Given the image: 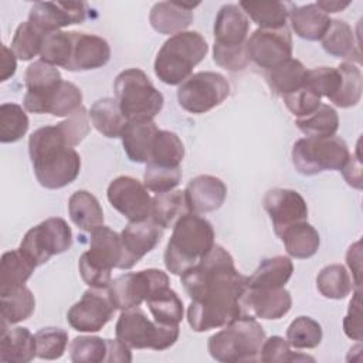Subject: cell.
<instances>
[{"mask_svg":"<svg viewBox=\"0 0 363 363\" xmlns=\"http://www.w3.org/2000/svg\"><path fill=\"white\" fill-rule=\"evenodd\" d=\"M277 235L284 242L288 255L296 259L311 258L316 254L320 244L318 231L308 221L291 224Z\"/></svg>","mask_w":363,"mask_h":363,"instance_id":"29","label":"cell"},{"mask_svg":"<svg viewBox=\"0 0 363 363\" xmlns=\"http://www.w3.org/2000/svg\"><path fill=\"white\" fill-rule=\"evenodd\" d=\"M24 79L27 92L35 94L55 86L58 82L62 81V77L57 67L47 64L43 60H38L27 67Z\"/></svg>","mask_w":363,"mask_h":363,"instance_id":"49","label":"cell"},{"mask_svg":"<svg viewBox=\"0 0 363 363\" xmlns=\"http://www.w3.org/2000/svg\"><path fill=\"white\" fill-rule=\"evenodd\" d=\"M111 58V48L105 38L71 31V54L67 71H89L104 67Z\"/></svg>","mask_w":363,"mask_h":363,"instance_id":"20","label":"cell"},{"mask_svg":"<svg viewBox=\"0 0 363 363\" xmlns=\"http://www.w3.org/2000/svg\"><path fill=\"white\" fill-rule=\"evenodd\" d=\"M182 182L180 166H160L155 163H146L143 173V184L147 190L157 193H166L173 190Z\"/></svg>","mask_w":363,"mask_h":363,"instance_id":"47","label":"cell"},{"mask_svg":"<svg viewBox=\"0 0 363 363\" xmlns=\"http://www.w3.org/2000/svg\"><path fill=\"white\" fill-rule=\"evenodd\" d=\"M44 37L45 34L43 31L34 27L30 21H24L16 28L11 41V50L17 58L30 61L41 52Z\"/></svg>","mask_w":363,"mask_h":363,"instance_id":"45","label":"cell"},{"mask_svg":"<svg viewBox=\"0 0 363 363\" xmlns=\"http://www.w3.org/2000/svg\"><path fill=\"white\" fill-rule=\"evenodd\" d=\"M111 206L125 216L129 223L150 220L152 197L143 183L132 176L113 179L106 190Z\"/></svg>","mask_w":363,"mask_h":363,"instance_id":"14","label":"cell"},{"mask_svg":"<svg viewBox=\"0 0 363 363\" xmlns=\"http://www.w3.org/2000/svg\"><path fill=\"white\" fill-rule=\"evenodd\" d=\"M122 255L121 234L106 225H101L91 233L89 250L78 259L82 281L91 288H108L111 272L118 268Z\"/></svg>","mask_w":363,"mask_h":363,"instance_id":"7","label":"cell"},{"mask_svg":"<svg viewBox=\"0 0 363 363\" xmlns=\"http://www.w3.org/2000/svg\"><path fill=\"white\" fill-rule=\"evenodd\" d=\"M320 41L323 50L336 58L359 57L354 33L352 27L343 20H332L326 34Z\"/></svg>","mask_w":363,"mask_h":363,"instance_id":"38","label":"cell"},{"mask_svg":"<svg viewBox=\"0 0 363 363\" xmlns=\"http://www.w3.org/2000/svg\"><path fill=\"white\" fill-rule=\"evenodd\" d=\"M182 284L191 299L187 322L194 332L223 328L245 315L241 298L247 277L234 265L231 254L221 245L213 248L182 275Z\"/></svg>","mask_w":363,"mask_h":363,"instance_id":"1","label":"cell"},{"mask_svg":"<svg viewBox=\"0 0 363 363\" xmlns=\"http://www.w3.org/2000/svg\"><path fill=\"white\" fill-rule=\"evenodd\" d=\"M88 6L84 1H37L28 13V21L44 34L60 31L86 18Z\"/></svg>","mask_w":363,"mask_h":363,"instance_id":"17","label":"cell"},{"mask_svg":"<svg viewBox=\"0 0 363 363\" xmlns=\"http://www.w3.org/2000/svg\"><path fill=\"white\" fill-rule=\"evenodd\" d=\"M71 54V31H54L44 37L40 57L44 62L65 68Z\"/></svg>","mask_w":363,"mask_h":363,"instance_id":"46","label":"cell"},{"mask_svg":"<svg viewBox=\"0 0 363 363\" xmlns=\"http://www.w3.org/2000/svg\"><path fill=\"white\" fill-rule=\"evenodd\" d=\"M258 360L264 363H275V362H313V357L301 354L291 350L289 343L281 336H271L264 340Z\"/></svg>","mask_w":363,"mask_h":363,"instance_id":"52","label":"cell"},{"mask_svg":"<svg viewBox=\"0 0 363 363\" xmlns=\"http://www.w3.org/2000/svg\"><path fill=\"white\" fill-rule=\"evenodd\" d=\"M37 356L35 335L27 328H11L1 330L0 360L7 363H27Z\"/></svg>","mask_w":363,"mask_h":363,"instance_id":"28","label":"cell"},{"mask_svg":"<svg viewBox=\"0 0 363 363\" xmlns=\"http://www.w3.org/2000/svg\"><path fill=\"white\" fill-rule=\"evenodd\" d=\"M250 21L237 4L223 6L214 21V44L223 47L245 45Z\"/></svg>","mask_w":363,"mask_h":363,"instance_id":"24","label":"cell"},{"mask_svg":"<svg viewBox=\"0 0 363 363\" xmlns=\"http://www.w3.org/2000/svg\"><path fill=\"white\" fill-rule=\"evenodd\" d=\"M169 286V277L166 272L149 268L138 272H128L111 281L108 286L109 296L119 311H126L139 306L143 301L156 291Z\"/></svg>","mask_w":363,"mask_h":363,"instance_id":"12","label":"cell"},{"mask_svg":"<svg viewBox=\"0 0 363 363\" xmlns=\"http://www.w3.org/2000/svg\"><path fill=\"white\" fill-rule=\"evenodd\" d=\"M308 69L295 58H289L285 62L267 71V82L277 95H288L303 86Z\"/></svg>","mask_w":363,"mask_h":363,"instance_id":"34","label":"cell"},{"mask_svg":"<svg viewBox=\"0 0 363 363\" xmlns=\"http://www.w3.org/2000/svg\"><path fill=\"white\" fill-rule=\"evenodd\" d=\"M316 288L325 298L343 299L353 291V279L340 264H330L316 277Z\"/></svg>","mask_w":363,"mask_h":363,"instance_id":"40","label":"cell"},{"mask_svg":"<svg viewBox=\"0 0 363 363\" xmlns=\"http://www.w3.org/2000/svg\"><path fill=\"white\" fill-rule=\"evenodd\" d=\"M208 45L197 31H183L167 38L155 60V74L166 85H180L207 55Z\"/></svg>","mask_w":363,"mask_h":363,"instance_id":"4","label":"cell"},{"mask_svg":"<svg viewBox=\"0 0 363 363\" xmlns=\"http://www.w3.org/2000/svg\"><path fill=\"white\" fill-rule=\"evenodd\" d=\"M58 126L62 130L64 136L67 138L68 143L74 147V146L79 145L85 139V136L89 133V130H91L89 113L86 112L85 106L81 105L65 121L60 122Z\"/></svg>","mask_w":363,"mask_h":363,"instance_id":"53","label":"cell"},{"mask_svg":"<svg viewBox=\"0 0 363 363\" xmlns=\"http://www.w3.org/2000/svg\"><path fill=\"white\" fill-rule=\"evenodd\" d=\"M115 305L108 288H89L67 312L69 326L77 332H98L113 316Z\"/></svg>","mask_w":363,"mask_h":363,"instance_id":"13","label":"cell"},{"mask_svg":"<svg viewBox=\"0 0 363 363\" xmlns=\"http://www.w3.org/2000/svg\"><path fill=\"white\" fill-rule=\"evenodd\" d=\"M72 245V231L65 220L51 217L30 228L18 250L37 268Z\"/></svg>","mask_w":363,"mask_h":363,"instance_id":"10","label":"cell"},{"mask_svg":"<svg viewBox=\"0 0 363 363\" xmlns=\"http://www.w3.org/2000/svg\"><path fill=\"white\" fill-rule=\"evenodd\" d=\"M28 153L34 174L45 189H62L81 170V157L57 125L43 126L28 138Z\"/></svg>","mask_w":363,"mask_h":363,"instance_id":"2","label":"cell"},{"mask_svg":"<svg viewBox=\"0 0 363 363\" xmlns=\"http://www.w3.org/2000/svg\"><path fill=\"white\" fill-rule=\"evenodd\" d=\"M16 54L13 52L11 48L7 45H1V74H0V81L4 82L9 78H11L16 74L17 68V60Z\"/></svg>","mask_w":363,"mask_h":363,"instance_id":"60","label":"cell"},{"mask_svg":"<svg viewBox=\"0 0 363 363\" xmlns=\"http://www.w3.org/2000/svg\"><path fill=\"white\" fill-rule=\"evenodd\" d=\"M163 231L152 220L129 223L121 233L122 255L118 268L130 269L162 240Z\"/></svg>","mask_w":363,"mask_h":363,"instance_id":"18","label":"cell"},{"mask_svg":"<svg viewBox=\"0 0 363 363\" xmlns=\"http://www.w3.org/2000/svg\"><path fill=\"white\" fill-rule=\"evenodd\" d=\"M245 45L250 61L261 68L271 69L292 58V37L286 26L275 30L258 28Z\"/></svg>","mask_w":363,"mask_h":363,"instance_id":"15","label":"cell"},{"mask_svg":"<svg viewBox=\"0 0 363 363\" xmlns=\"http://www.w3.org/2000/svg\"><path fill=\"white\" fill-rule=\"evenodd\" d=\"M322 11L326 14L329 13H337L345 10L347 6H350V1H336V0H320L315 3Z\"/></svg>","mask_w":363,"mask_h":363,"instance_id":"61","label":"cell"},{"mask_svg":"<svg viewBox=\"0 0 363 363\" xmlns=\"http://www.w3.org/2000/svg\"><path fill=\"white\" fill-rule=\"evenodd\" d=\"M214 237V228L208 220L194 213L184 214L174 224L164 250L167 271L182 277L213 248Z\"/></svg>","mask_w":363,"mask_h":363,"instance_id":"3","label":"cell"},{"mask_svg":"<svg viewBox=\"0 0 363 363\" xmlns=\"http://www.w3.org/2000/svg\"><path fill=\"white\" fill-rule=\"evenodd\" d=\"M294 272L291 258L275 255L261 261L251 277H247V289L284 288Z\"/></svg>","mask_w":363,"mask_h":363,"instance_id":"26","label":"cell"},{"mask_svg":"<svg viewBox=\"0 0 363 363\" xmlns=\"http://www.w3.org/2000/svg\"><path fill=\"white\" fill-rule=\"evenodd\" d=\"M68 213L72 223L82 231L92 233L104 225V210L98 199L86 190H78L69 197Z\"/></svg>","mask_w":363,"mask_h":363,"instance_id":"30","label":"cell"},{"mask_svg":"<svg viewBox=\"0 0 363 363\" xmlns=\"http://www.w3.org/2000/svg\"><path fill=\"white\" fill-rule=\"evenodd\" d=\"M200 3L184 1H159L153 4L149 21L159 34L183 33L193 23V9Z\"/></svg>","mask_w":363,"mask_h":363,"instance_id":"23","label":"cell"},{"mask_svg":"<svg viewBox=\"0 0 363 363\" xmlns=\"http://www.w3.org/2000/svg\"><path fill=\"white\" fill-rule=\"evenodd\" d=\"M343 330L345 335L352 339L360 342L363 337V325H362V301H360V288H356L349 302L347 313L343 319Z\"/></svg>","mask_w":363,"mask_h":363,"instance_id":"56","label":"cell"},{"mask_svg":"<svg viewBox=\"0 0 363 363\" xmlns=\"http://www.w3.org/2000/svg\"><path fill=\"white\" fill-rule=\"evenodd\" d=\"M238 6L259 28L275 30L285 27L291 4L282 1H240Z\"/></svg>","mask_w":363,"mask_h":363,"instance_id":"36","label":"cell"},{"mask_svg":"<svg viewBox=\"0 0 363 363\" xmlns=\"http://www.w3.org/2000/svg\"><path fill=\"white\" fill-rule=\"evenodd\" d=\"M322 340V326L309 316L295 318L286 329V342L295 349H313Z\"/></svg>","mask_w":363,"mask_h":363,"instance_id":"44","label":"cell"},{"mask_svg":"<svg viewBox=\"0 0 363 363\" xmlns=\"http://www.w3.org/2000/svg\"><path fill=\"white\" fill-rule=\"evenodd\" d=\"M88 113L95 129L106 138H121V133L128 122L119 108L118 101L113 98H102L95 101Z\"/></svg>","mask_w":363,"mask_h":363,"instance_id":"32","label":"cell"},{"mask_svg":"<svg viewBox=\"0 0 363 363\" xmlns=\"http://www.w3.org/2000/svg\"><path fill=\"white\" fill-rule=\"evenodd\" d=\"M245 315L261 319H281L291 306L292 298L285 288L275 289H247L241 298Z\"/></svg>","mask_w":363,"mask_h":363,"instance_id":"22","label":"cell"},{"mask_svg":"<svg viewBox=\"0 0 363 363\" xmlns=\"http://www.w3.org/2000/svg\"><path fill=\"white\" fill-rule=\"evenodd\" d=\"M35 267L21 254L20 250H11L3 254L0 262V295L23 286L31 277Z\"/></svg>","mask_w":363,"mask_h":363,"instance_id":"33","label":"cell"},{"mask_svg":"<svg viewBox=\"0 0 363 363\" xmlns=\"http://www.w3.org/2000/svg\"><path fill=\"white\" fill-rule=\"evenodd\" d=\"M284 104L285 106L296 116V118H303L312 113L313 111L318 109V106L322 104L320 96L311 91L308 86H302L298 91L284 95Z\"/></svg>","mask_w":363,"mask_h":363,"instance_id":"54","label":"cell"},{"mask_svg":"<svg viewBox=\"0 0 363 363\" xmlns=\"http://www.w3.org/2000/svg\"><path fill=\"white\" fill-rule=\"evenodd\" d=\"M34 295L26 285L11 291L10 294L0 295L1 330H6L7 325H14L28 319L34 313Z\"/></svg>","mask_w":363,"mask_h":363,"instance_id":"35","label":"cell"},{"mask_svg":"<svg viewBox=\"0 0 363 363\" xmlns=\"http://www.w3.org/2000/svg\"><path fill=\"white\" fill-rule=\"evenodd\" d=\"M342 82V75L339 68L333 67H318L313 69H308L305 86L318 94L320 98L326 96L332 99L339 91Z\"/></svg>","mask_w":363,"mask_h":363,"instance_id":"50","label":"cell"},{"mask_svg":"<svg viewBox=\"0 0 363 363\" xmlns=\"http://www.w3.org/2000/svg\"><path fill=\"white\" fill-rule=\"evenodd\" d=\"M159 128L153 119L128 121L122 133V146L129 157L135 163H147L150 157V149L153 139Z\"/></svg>","mask_w":363,"mask_h":363,"instance_id":"25","label":"cell"},{"mask_svg":"<svg viewBox=\"0 0 363 363\" xmlns=\"http://www.w3.org/2000/svg\"><path fill=\"white\" fill-rule=\"evenodd\" d=\"M106 352V339L98 336H77L69 345V357L74 363L105 362Z\"/></svg>","mask_w":363,"mask_h":363,"instance_id":"48","label":"cell"},{"mask_svg":"<svg viewBox=\"0 0 363 363\" xmlns=\"http://www.w3.org/2000/svg\"><path fill=\"white\" fill-rule=\"evenodd\" d=\"M264 208L268 213L275 234L291 224L306 221L308 206L305 199L292 189H272L264 197Z\"/></svg>","mask_w":363,"mask_h":363,"instance_id":"19","label":"cell"},{"mask_svg":"<svg viewBox=\"0 0 363 363\" xmlns=\"http://www.w3.org/2000/svg\"><path fill=\"white\" fill-rule=\"evenodd\" d=\"M350 153L339 136L303 138L292 147V163L298 173L313 176L325 170H340Z\"/></svg>","mask_w":363,"mask_h":363,"instance_id":"9","label":"cell"},{"mask_svg":"<svg viewBox=\"0 0 363 363\" xmlns=\"http://www.w3.org/2000/svg\"><path fill=\"white\" fill-rule=\"evenodd\" d=\"M116 339L130 349L166 350L176 343L180 335L179 325H163L150 320L139 306L122 311L116 326Z\"/></svg>","mask_w":363,"mask_h":363,"instance_id":"8","label":"cell"},{"mask_svg":"<svg viewBox=\"0 0 363 363\" xmlns=\"http://www.w3.org/2000/svg\"><path fill=\"white\" fill-rule=\"evenodd\" d=\"M184 157V145L182 139L170 130H157L147 163L160 166H180Z\"/></svg>","mask_w":363,"mask_h":363,"instance_id":"41","label":"cell"},{"mask_svg":"<svg viewBox=\"0 0 363 363\" xmlns=\"http://www.w3.org/2000/svg\"><path fill=\"white\" fill-rule=\"evenodd\" d=\"M37 357L45 360L60 359L68 345V333L61 328H43L35 333Z\"/></svg>","mask_w":363,"mask_h":363,"instance_id":"51","label":"cell"},{"mask_svg":"<svg viewBox=\"0 0 363 363\" xmlns=\"http://www.w3.org/2000/svg\"><path fill=\"white\" fill-rule=\"evenodd\" d=\"M146 305L155 320L163 325H179L183 319V302L170 288H162L146 299Z\"/></svg>","mask_w":363,"mask_h":363,"instance_id":"37","label":"cell"},{"mask_svg":"<svg viewBox=\"0 0 363 363\" xmlns=\"http://www.w3.org/2000/svg\"><path fill=\"white\" fill-rule=\"evenodd\" d=\"M265 339L261 323L254 316L241 315L210 336L207 349L217 362H255Z\"/></svg>","mask_w":363,"mask_h":363,"instance_id":"5","label":"cell"},{"mask_svg":"<svg viewBox=\"0 0 363 363\" xmlns=\"http://www.w3.org/2000/svg\"><path fill=\"white\" fill-rule=\"evenodd\" d=\"M30 121L24 109L13 102L0 106V140L1 143H13L20 140L28 130Z\"/></svg>","mask_w":363,"mask_h":363,"instance_id":"43","label":"cell"},{"mask_svg":"<svg viewBox=\"0 0 363 363\" xmlns=\"http://www.w3.org/2000/svg\"><path fill=\"white\" fill-rule=\"evenodd\" d=\"M343 173L345 180L347 182L349 186L354 189H362V163H360V155H359V147L356 155H350L345 166L340 169Z\"/></svg>","mask_w":363,"mask_h":363,"instance_id":"57","label":"cell"},{"mask_svg":"<svg viewBox=\"0 0 363 363\" xmlns=\"http://www.w3.org/2000/svg\"><path fill=\"white\" fill-rule=\"evenodd\" d=\"M342 82L336 95L330 99L339 108H352L360 102L363 79L360 68L352 61H345L339 67Z\"/></svg>","mask_w":363,"mask_h":363,"instance_id":"42","label":"cell"},{"mask_svg":"<svg viewBox=\"0 0 363 363\" xmlns=\"http://www.w3.org/2000/svg\"><path fill=\"white\" fill-rule=\"evenodd\" d=\"M108 352L105 362H119V363H128L132 360L130 347L121 342L119 339H106Z\"/></svg>","mask_w":363,"mask_h":363,"instance_id":"59","label":"cell"},{"mask_svg":"<svg viewBox=\"0 0 363 363\" xmlns=\"http://www.w3.org/2000/svg\"><path fill=\"white\" fill-rule=\"evenodd\" d=\"M187 213L190 211L186 204L184 191L182 190L157 193L152 197L150 220L160 228H173L174 224Z\"/></svg>","mask_w":363,"mask_h":363,"instance_id":"31","label":"cell"},{"mask_svg":"<svg viewBox=\"0 0 363 363\" xmlns=\"http://www.w3.org/2000/svg\"><path fill=\"white\" fill-rule=\"evenodd\" d=\"M23 105L33 113L69 116L82 105V92L75 84L62 79L44 92H26Z\"/></svg>","mask_w":363,"mask_h":363,"instance_id":"16","label":"cell"},{"mask_svg":"<svg viewBox=\"0 0 363 363\" xmlns=\"http://www.w3.org/2000/svg\"><path fill=\"white\" fill-rule=\"evenodd\" d=\"M230 95L227 79L213 71H201L190 75L177 89L179 105L190 113H206L221 105Z\"/></svg>","mask_w":363,"mask_h":363,"instance_id":"11","label":"cell"},{"mask_svg":"<svg viewBox=\"0 0 363 363\" xmlns=\"http://www.w3.org/2000/svg\"><path fill=\"white\" fill-rule=\"evenodd\" d=\"M213 60L217 65L223 67L228 71H241L244 69L248 62V54H247V45L240 47H223L218 44L213 45Z\"/></svg>","mask_w":363,"mask_h":363,"instance_id":"55","label":"cell"},{"mask_svg":"<svg viewBox=\"0 0 363 363\" xmlns=\"http://www.w3.org/2000/svg\"><path fill=\"white\" fill-rule=\"evenodd\" d=\"M227 196L224 182L211 174H201L189 182L184 190L186 204L190 213L204 214L218 210Z\"/></svg>","mask_w":363,"mask_h":363,"instance_id":"21","label":"cell"},{"mask_svg":"<svg viewBox=\"0 0 363 363\" xmlns=\"http://www.w3.org/2000/svg\"><path fill=\"white\" fill-rule=\"evenodd\" d=\"M113 91L126 121L153 119L163 108L162 92L139 68H128L118 74Z\"/></svg>","mask_w":363,"mask_h":363,"instance_id":"6","label":"cell"},{"mask_svg":"<svg viewBox=\"0 0 363 363\" xmlns=\"http://www.w3.org/2000/svg\"><path fill=\"white\" fill-rule=\"evenodd\" d=\"M296 126L306 138H328L337 132L339 116L330 105L320 104L318 109L308 116L298 118Z\"/></svg>","mask_w":363,"mask_h":363,"instance_id":"39","label":"cell"},{"mask_svg":"<svg viewBox=\"0 0 363 363\" xmlns=\"http://www.w3.org/2000/svg\"><path fill=\"white\" fill-rule=\"evenodd\" d=\"M346 262L352 271V279L356 288H360V275H362V251H360V241L352 244L346 252Z\"/></svg>","mask_w":363,"mask_h":363,"instance_id":"58","label":"cell"},{"mask_svg":"<svg viewBox=\"0 0 363 363\" xmlns=\"http://www.w3.org/2000/svg\"><path fill=\"white\" fill-rule=\"evenodd\" d=\"M288 17L295 34L309 41L322 40L332 21L329 14L322 11L315 3L299 7L292 6Z\"/></svg>","mask_w":363,"mask_h":363,"instance_id":"27","label":"cell"}]
</instances>
